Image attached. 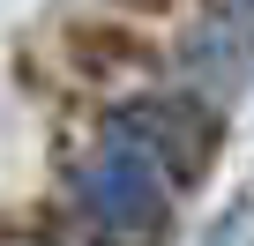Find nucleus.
I'll return each instance as SVG.
<instances>
[{"label": "nucleus", "mask_w": 254, "mask_h": 246, "mask_svg": "<svg viewBox=\"0 0 254 246\" xmlns=\"http://www.w3.org/2000/svg\"><path fill=\"white\" fill-rule=\"evenodd\" d=\"M75 201L97 231H120V239H150L165 224V179L142 149H97L75 164Z\"/></svg>", "instance_id": "obj_1"}]
</instances>
